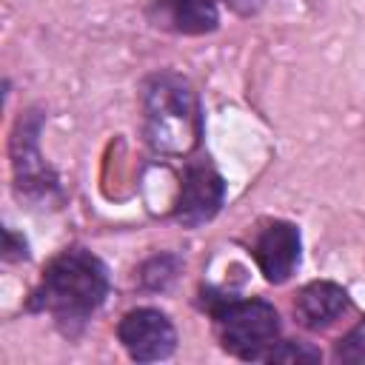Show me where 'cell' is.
Here are the masks:
<instances>
[{"label":"cell","instance_id":"obj_4","mask_svg":"<svg viewBox=\"0 0 365 365\" xmlns=\"http://www.w3.org/2000/svg\"><path fill=\"white\" fill-rule=\"evenodd\" d=\"M117 336L134 362H160L177 348V331L160 308L128 311L117 325Z\"/></svg>","mask_w":365,"mask_h":365},{"label":"cell","instance_id":"obj_6","mask_svg":"<svg viewBox=\"0 0 365 365\" xmlns=\"http://www.w3.org/2000/svg\"><path fill=\"white\" fill-rule=\"evenodd\" d=\"M299 248H302L299 228L294 222H285V220L265 222L257 231L254 242H251V254H254L259 271L274 285L285 282L297 271V265H299Z\"/></svg>","mask_w":365,"mask_h":365},{"label":"cell","instance_id":"obj_10","mask_svg":"<svg viewBox=\"0 0 365 365\" xmlns=\"http://www.w3.org/2000/svg\"><path fill=\"white\" fill-rule=\"evenodd\" d=\"M322 359V354L305 342H277L262 362H317Z\"/></svg>","mask_w":365,"mask_h":365},{"label":"cell","instance_id":"obj_3","mask_svg":"<svg viewBox=\"0 0 365 365\" xmlns=\"http://www.w3.org/2000/svg\"><path fill=\"white\" fill-rule=\"evenodd\" d=\"M211 297L205 299L208 314L214 317L217 334L222 348L248 362H262L265 354L277 345V336L282 331L279 311L259 297L251 299H237V297Z\"/></svg>","mask_w":365,"mask_h":365},{"label":"cell","instance_id":"obj_9","mask_svg":"<svg viewBox=\"0 0 365 365\" xmlns=\"http://www.w3.org/2000/svg\"><path fill=\"white\" fill-rule=\"evenodd\" d=\"M334 356L339 362H365V317L336 342Z\"/></svg>","mask_w":365,"mask_h":365},{"label":"cell","instance_id":"obj_1","mask_svg":"<svg viewBox=\"0 0 365 365\" xmlns=\"http://www.w3.org/2000/svg\"><path fill=\"white\" fill-rule=\"evenodd\" d=\"M106 297L108 271L103 259L86 248H66L46 265L29 297V311L48 314L66 334H74L91 319Z\"/></svg>","mask_w":365,"mask_h":365},{"label":"cell","instance_id":"obj_11","mask_svg":"<svg viewBox=\"0 0 365 365\" xmlns=\"http://www.w3.org/2000/svg\"><path fill=\"white\" fill-rule=\"evenodd\" d=\"M234 9H240V11H251V9H257L259 6V0H228Z\"/></svg>","mask_w":365,"mask_h":365},{"label":"cell","instance_id":"obj_7","mask_svg":"<svg viewBox=\"0 0 365 365\" xmlns=\"http://www.w3.org/2000/svg\"><path fill=\"white\" fill-rule=\"evenodd\" d=\"M351 308V297L339 282L331 279H314L308 282L297 299H294V314L302 328L308 331H325L331 328L345 311Z\"/></svg>","mask_w":365,"mask_h":365},{"label":"cell","instance_id":"obj_2","mask_svg":"<svg viewBox=\"0 0 365 365\" xmlns=\"http://www.w3.org/2000/svg\"><path fill=\"white\" fill-rule=\"evenodd\" d=\"M145 140L160 154H191L202 137V114L191 83L174 71H157L143 83Z\"/></svg>","mask_w":365,"mask_h":365},{"label":"cell","instance_id":"obj_5","mask_svg":"<svg viewBox=\"0 0 365 365\" xmlns=\"http://www.w3.org/2000/svg\"><path fill=\"white\" fill-rule=\"evenodd\" d=\"M225 200V182L208 163H194L182 174L180 200L174 205V220L185 228H197L217 217Z\"/></svg>","mask_w":365,"mask_h":365},{"label":"cell","instance_id":"obj_8","mask_svg":"<svg viewBox=\"0 0 365 365\" xmlns=\"http://www.w3.org/2000/svg\"><path fill=\"white\" fill-rule=\"evenodd\" d=\"M154 9H160L157 26H168L180 34H205L220 23L217 0H154Z\"/></svg>","mask_w":365,"mask_h":365}]
</instances>
